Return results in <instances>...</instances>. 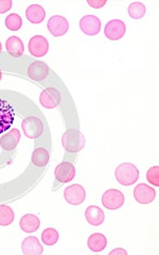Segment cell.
Instances as JSON below:
<instances>
[{
  "mask_svg": "<svg viewBox=\"0 0 159 255\" xmlns=\"http://www.w3.org/2000/svg\"><path fill=\"white\" fill-rule=\"evenodd\" d=\"M54 175L61 183L71 182L76 177V168L70 162H62L55 168Z\"/></svg>",
  "mask_w": 159,
  "mask_h": 255,
  "instance_id": "obj_12",
  "label": "cell"
},
{
  "mask_svg": "<svg viewBox=\"0 0 159 255\" xmlns=\"http://www.w3.org/2000/svg\"><path fill=\"white\" fill-rule=\"evenodd\" d=\"M117 253H122V254H124V255L127 254V252H126L125 250H123V249H116V250L110 252V254H117Z\"/></svg>",
  "mask_w": 159,
  "mask_h": 255,
  "instance_id": "obj_30",
  "label": "cell"
},
{
  "mask_svg": "<svg viewBox=\"0 0 159 255\" xmlns=\"http://www.w3.org/2000/svg\"><path fill=\"white\" fill-rule=\"evenodd\" d=\"M42 241L46 246H54L59 241L58 231L53 228H48L42 233Z\"/></svg>",
  "mask_w": 159,
  "mask_h": 255,
  "instance_id": "obj_24",
  "label": "cell"
},
{
  "mask_svg": "<svg viewBox=\"0 0 159 255\" xmlns=\"http://www.w3.org/2000/svg\"><path fill=\"white\" fill-rule=\"evenodd\" d=\"M134 198L140 204L152 203L156 198V191L153 187H150L147 184H138L134 189Z\"/></svg>",
  "mask_w": 159,
  "mask_h": 255,
  "instance_id": "obj_9",
  "label": "cell"
},
{
  "mask_svg": "<svg viewBox=\"0 0 159 255\" xmlns=\"http://www.w3.org/2000/svg\"><path fill=\"white\" fill-rule=\"evenodd\" d=\"M20 229L26 233H33L38 230L39 226H41V221H39L38 217L33 214H27L20 219L19 222Z\"/></svg>",
  "mask_w": 159,
  "mask_h": 255,
  "instance_id": "obj_18",
  "label": "cell"
},
{
  "mask_svg": "<svg viewBox=\"0 0 159 255\" xmlns=\"http://www.w3.org/2000/svg\"><path fill=\"white\" fill-rule=\"evenodd\" d=\"M49 75V66L43 61H34L28 67V77L34 81H43Z\"/></svg>",
  "mask_w": 159,
  "mask_h": 255,
  "instance_id": "obj_13",
  "label": "cell"
},
{
  "mask_svg": "<svg viewBox=\"0 0 159 255\" xmlns=\"http://www.w3.org/2000/svg\"><path fill=\"white\" fill-rule=\"evenodd\" d=\"M87 3H88L90 6L94 7V9H100V7H102L103 5L106 4V1L104 0V1H87Z\"/></svg>",
  "mask_w": 159,
  "mask_h": 255,
  "instance_id": "obj_29",
  "label": "cell"
},
{
  "mask_svg": "<svg viewBox=\"0 0 159 255\" xmlns=\"http://www.w3.org/2000/svg\"><path fill=\"white\" fill-rule=\"evenodd\" d=\"M85 136L76 129H69L64 133L62 137L63 147L70 153H78L85 146Z\"/></svg>",
  "mask_w": 159,
  "mask_h": 255,
  "instance_id": "obj_1",
  "label": "cell"
},
{
  "mask_svg": "<svg viewBox=\"0 0 159 255\" xmlns=\"http://www.w3.org/2000/svg\"><path fill=\"white\" fill-rule=\"evenodd\" d=\"M19 140H20L19 130L12 129L7 133L2 135L1 138H0V145H1V147L4 150L11 151V150H14L16 147H17Z\"/></svg>",
  "mask_w": 159,
  "mask_h": 255,
  "instance_id": "obj_16",
  "label": "cell"
},
{
  "mask_svg": "<svg viewBox=\"0 0 159 255\" xmlns=\"http://www.w3.org/2000/svg\"><path fill=\"white\" fill-rule=\"evenodd\" d=\"M80 28L85 34L93 36L99 34L101 30V21L94 15H85L84 17L80 20Z\"/></svg>",
  "mask_w": 159,
  "mask_h": 255,
  "instance_id": "obj_11",
  "label": "cell"
},
{
  "mask_svg": "<svg viewBox=\"0 0 159 255\" xmlns=\"http://www.w3.org/2000/svg\"><path fill=\"white\" fill-rule=\"evenodd\" d=\"M102 204L107 210H118L124 204V196L120 190L108 189L102 196Z\"/></svg>",
  "mask_w": 159,
  "mask_h": 255,
  "instance_id": "obj_4",
  "label": "cell"
},
{
  "mask_svg": "<svg viewBox=\"0 0 159 255\" xmlns=\"http://www.w3.org/2000/svg\"><path fill=\"white\" fill-rule=\"evenodd\" d=\"M14 121L13 109L5 101H0V133H3L12 126Z\"/></svg>",
  "mask_w": 159,
  "mask_h": 255,
  "instance_id": "obj_14",
  "label": "cell"
},
{
  "mask_svg": "<svg viewBox=\"0 0 159 255\" xmlns=\"http://www.w3.org/2000/svg\"><path fill=\"white\" fill-rule=\"evenodd\" d=\"M147 180L153 186H156V187L159 186V167L158 166H154L148 170Z\"/></svg>",
  "mask_w": 159,
  "mask_h": 255,
  "instance_id": "obj_27",
  "label": "cell"
},
{
  "mask_svg": "<svg viewBox=\"0 0 159 255\" xmlns=\"http://www.w3.org/2000/svg\"><path fill=\"white\" fill-rule=\"evenodd\" d=\"M48 50H49V43L45 36L35 35L30 39L29 51L31 55L35 58H42L47 54Z\"/></svg>",
  "mask_w": 159,
  "mask_h": 255,
  "instance_id": "obj_10",
  "label": "cell"
},
{
  "mask_svg": "<svg viewBox=\"0 0 159 255\" xmlns=\"http://www.w3.org/2000/svg\"><path fill=\"white\" fill-rule=\"evenodd\" d=\"M5 48L6 51L15 58L21 57L23 51H25V47H23L21 39L17 36H11L7 38L5 42Z\"/></svg>",
  "mask_w": 159,
  "mask_h": 255,
  "instance_id": "obj_19",
  "label": "cell"
},
{
  "mask_svg": "<svg viewBox=\"0 0 159 255\" xmlns=\"http://www.w3.org/2000/svg\"><path fill=\"white\" fill-rule=\"evenodd\" d=\"M21 249L26 255H39L44 251L43 246L39 244L38 238L35 236H29L21 244Z\"/></svg>",
  "mask_w": 159,
  "mask_h": 255,
  "instance_id": "obj_17",
  "label": "cell"
},
{
  "mask_svg": "<svg viewBox=\"0 0 159 255\" xmlns=\"http://www.w3.org/2000/svg\"><path fill=\"white\" fill-rule=\"evenodd\" d=\"M126 32V26L122 20L113 19L106 23L104 28L105 36L110 41H118L124 36Z\"/></svg>",
  "mask_w": 159,
  "mask_h": 255,
  "instance_id": "obj_7",
  "label": "cell"
},
{
  "mask_svg": "<svg viewBox=\"0 0 159 255\" xmlns=\"http://www.w3.org/2000/svg\"><path fill=\"white\" fill-rule=\"evenodd\" d=\"M26 16L32 23H41L46 17V11L42 5L31 4L26 10Z\"/></svg>",
  "mask_w": 159,
  "mask_h": 255,
  "instance_id": "obj_20",
  "label": "cell"
},
{
  "mask_svg": "<svg viewBox=\"0 0 159 255\" xmlns=\"http://www.w3.org/2000/svg\"><path fill=\"white\" fill-rule=\"evenodd\" d=\"M47 27L53 36L59 37L67 33L69 30V22L65 17H63V16L54 15L48 20Z\"/></svg>",
  "mask_w": 159,
  "mask_h": 255,
  "instance_id": "obj_5",
  "label": "cell"
},
{
  "mask_svg": "<svg viewBox=\"0 0 159 255\" xmlns=\"http://www.w3.org/2000/svg\"><path fill=\"white\" fill-rule=\"evenodd\" d=\"M39 102L46 109H54L61 103L60 91L55 87H48L39 96Z\"/></svg>",
  "mask_w": 159,
  "mask_h": 255,
  "instance_id": "obj_8",
  "label": "cell"
},
{
  "mask_svg": "<svg viewBox=\"0 0 159 255\" xmlns=\"http://www.w3.org/2000/svg\"><path fill=\"white\" fill-rule=\"evenodd\" d=\"M14 221V212L10 206L0 205V226H10Z\"/></svg>",
  "mask_w": 159,
  "mask_h": 255,
  "instance_id": "obj_23",
  "label": "cell"
},
{
  "mask_svg": "<svg viewBox=\"0 0 159 255\" xmlns=\"http://www.w3.org/2000/svg\"><path fill=\"white\" fill-rule=\"evenodd\" d=\"M49 152L45 148H36L32 153V163L36 167H45L49 163Z\"/></svg>",
  "mask_w": 159,
  "mask_h": 255,
  "instance_id": "obj_22",
  "label": "cell"
},
{
  "mask_svg": "<svg viewBox=\"0 0 159 255\" xmlns=\"http://www.w3.org/2000/svg\"><path fill=\"white\" fill-rule=\"evenodd\" d=\"M5 26L6 28L11 31H18L22 26L21 17L18 14H10L5 18Z\"/></svg>",
  "mask_w": 159,
  "mask_h": 255,
  "instance_id": "obj_26",
  "label": "cell"
},
{
  "mask_svg": "<svg viewBox=\"0 0 159 255\" xmlns=\"http://www.w3.org/2000/svg\"><path fill=\"white\" fill-rule=\"evenodd\" d=\"M146 5L141 2H133L129 6V15L133 19H141L145 17Z\"/></svg>",
  "mask_w": 159,
  "mask_h": 255,
  "instance_id": "obj_25",
  "label": "cell"
},
{
  "mask_svg": "<svg viewBox=\"0 0 159 255\" xmlns=\"http://www.w3.org/2000/svg\"><path fill=\"white\" fill-rule=\"evenodd\" d=\"M64 198L71 205H80L85 201V189L80 184L70 185L64 190Z\"/></svg>",
  "mask_w": 159,
  "mask_h": 255,
  "instance_id": "obj_6",
  "label": "cell"
},
{
  "mask_svg": "<svg viewBox=\"0 0 159 255\" xmlns=\"http://www.w3.org/2000/svg\"><path fill=\"white\" fill-rule=\"evenodd\" d=\"M12 1L11 0H0V14H3L11 10Z\"/></svg>",
  "mask_w": 159,
  "mask_h": 255,
  "instance_id": "obj_28",
  "label": "cell"
},
{
  "mask_svg": "<svg viewBox=\"0 0 159 255\" xmlns=\"http://www.w3.org/2000/svg\"><path fill=\"white\" fill-rule=\"evenodd\" d=\"M1 51H2V45L0 43V53H1Z\"/></svg>",
  "mask_w": 159,
  "mask_h": 255,
  "instance_id": "obj_31",
  "label": "cell"
},
{
  "mask_svg": "<svg viewBox=\"0 0 159 255\" xmlns=\"http://www.w3.org/2000/svg\"><path fill=\"white\" fill-rule=\"evenodd\" d=\"M1 78H2V73H1V70H0V81H1Z\"/></svg>",
  "mask_w": 159,
  "mask_h": 255,
  "instance_id": "obj_32",
  "label": "cell"
},
{
  "mask_svg": "<svg viewBox=\"0 0 159 255\" xmlns=\"http://www.w3.org/2000/svg\"><path fill=\"white\" fill-rule=\"evenodd\" d=\"M85 218L89 225L93 227H98L104 222L105 215H104V212H103L99 206L91 205L86 209Z\"/></svg>",
  "mask_w": 159,
  "mask_h": 255,
  "instance_id": "obj_15",
  "label": "cell"
},
{
  "mask_svg": "<svg viewBox=\"0 0 159 255\" xmlns=\"http://www.w3.org/2000/svg\"><path fill=\"white\" fill-rule=\"evenodd\" d=\"M21 128L28 138L34 139L41 136L44 132V125L41 119L37 117H28L23 119Z\"/></svg>",
  "mask_w": 159,
  "mask_h": 255,
  "instance_id": "obj_3",
  "label": "cell"
},
{
  "mask_svg": "<svg viewBox=\"0 0 159 255\" xmlns=\"http://www.w3.org/2000/svg\"><path fill=\"white\" fill-rule=\"evenodd\" d=\"M107 241L105 236L101 233H94L89 236L87 241V246L93 252H101L106 248Z\"/></svg>",
  "mask_w": 159,
  "mask_h": 255,
  "instance_id": "obj_21",
  "label": "cell"
},
{
  "mask_svg": "<svg viewBox=\"0 0 159 255\" xmlns=\"http://www.w3.org/2000/svg\"><path fill=\"white\" fill-rule=\"evenodd\" d=\"M115 175L121 185L131 186L139 179V170L134 164L123 163L117 167Z\"/></svg>",
  "mask_w": 159,
  "mask_h": 255,
  "instance_id": "obj_2",
  "label": "cell"
}]
</instances>
